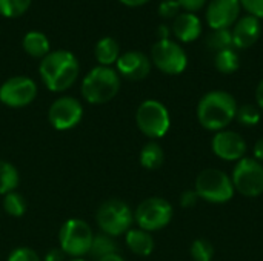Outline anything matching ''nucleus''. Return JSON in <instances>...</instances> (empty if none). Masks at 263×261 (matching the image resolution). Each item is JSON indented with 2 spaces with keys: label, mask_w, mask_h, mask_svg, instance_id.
<instances>
[{
  "label": "nucleus",
  "mask_w": 263,
  "mask_h": 261,
  "mask_svg": "<svg viewBox=\"0 0 263 261\" xmlns=\"http://www.w3.org/2000/svg\"><path fill=\"white\" fill-rule=\"evenodd\" d=\"M79 71L80 66L76 55L65 49L46 54L39 68L42 82L52 92H62L71 88L79 75Z\"/></svg>",
  "instance_id": "1"
},
{
  "label": "nucleus",
  "mask_w": 263,
  "mask_h": 261,
  "mask_svg": "<svg viewBox=\"0 0 263 261\" xmlns=\"http://www.w3.org/2000/svg\"><path fill=\"white\" fill-rule=\"evenodd\" d=\"M237 103L225 91H211L203 95L197 106V118L208 131H223L234 118Z\"/></svg>",
  "instance_id": "2"
},
{
  "label": "nucleus",
  "mask_w": 263,
  "mask_h": 261,
  "mask_svg": "<svg viewBox=\"0 0 263 261\" xmlns=\"http://www.w3.org/2000/svg\"><path fill=\"white\" fill-rule=\"evenodd\" d=\"M120 89V77L109 66L92 68L82 82V95L88 103L103 105L112 100Z\"/></svg>",
  "instance_id": "3"
},
{
  "label": "nucleus",
  "mask_w": 263,
  "mask_h": 261,
  "mask_svg": "<svg viewBox=\"0 0 263 261\" xmlns=\"http://www.w3.org/2000/svg\"><path fill=\"white\" fill-rule=\"evenodd\" d=\"M96 220L103 234L109 237H119L129 231L134 222V214L125 202L111 198L99 206Z\"/></svg>",
  "instance_id": "4"
},
{
  "label": "nucleus",
  "mask_w": 263,
  "mask_h": 261,
  "mask_svg": "<svg viewBox=\"0 0 263 261\" xmlns=\"http://www.w3.org/2000/svg\"><path fill=\"white\" fill-rule=\"evenodd\" d=\"M199 198L210 203H227L234 195V186L228 174L219 169H205L196 180Z\"/></svg>",
  "instance_id": "5"
},
{
  "label": "nucleus",
  "mask_w": 263,
  "mask_h": 261,
  "mask_svg": "<svg viewBox=\"0 0 263 261\" xmlns=\"http://www.w3.org/2000/svg\"><path fill=\"white\" fill-rule=\"evenodd\" d=\"M92 237L94 234L88 223L80 218H69L63 223L59 232L60 249L66 255L79 258L89 252Z\"/></svg>",
  "instance_id": "6"
},
{
  "label": "nucleus",
  "mask_w": 263,
  "mask_h": 261,
  "mask_svg": "<svg viewBox=\"0 0 263 261\" xmlns=\"http://www.w3.org/2000/svg\"><path fill=\"white\" fill-rule=\"evenodd\" d=\"M136 123L146 137L160 138L168 132L171 118L163 103L157 100H145L137 108Z\"/></svg>",
  "instance_id": "7"
},
{
  "label": "nucleus",
  "mask_w": 263,
  "mask_h": 261,
  "mask_svg": "<svg viewBox=\"0 0 263 261\" xmlns=\"http://www.w3.org/2000/svg\"><path fill=\"white\" fill-rule=\"evenodd\" d=\"M173 218V206L160 197H151L143 200L134 214V220L137 222L139 228L153 232L163 229L170 225Z\"/></svg>",
  "instance_id": "8"
},
{
  "label": "nucleus",
  "mask_w": 263,
  "mask_h": 261,
  "mask_svg": "<svg viewBox=\"0 0 263 261\" xmlns=\"http://www.w3.org/2000/svg\"><path fill=\"white\" fill-rule=\"evenodd\" d=\"M234 191L245 197H259L263 194V165L254 158H242L237 162L233 177Z\"/></svg>",
  "instance_id": "9"
},
{
  "label": "nucleus",
  "mask_w": 263,
  "mask_h": 261,
  "mask_svg": "<svg viewBox=\"0 0 263 261\" xmlns=\"http://www.w3.org/2000/svg\"><path fill=\"white\" fill-rule=\"evenodd\" d=\"M151 58L162 72L171 75L183 72L188 63L183 48L170 38L159 40L153 45Z\"/></svg>",
  "instance_id": "10"
},
{
  "label": "nucleus",
  "mask_w": 263,
  "mask_h": 261,
  "mask_svg": "<svg viewBox=\"0 0 263 261\" xmlns=\"http://www.w3.org/2000/svg\"><path fill=\"white\" fill-rule=\"evenodd\" d=\"M37 85L32 78L15 75L3 82L0 86V102L9 108H23L34 102Z\"/></svg>",
  "instance_id": "11"
},
{
  "label": "nucleus",
  "mask_w": 263,
  "mask_h": 261,
  "mask_svg": "<svg viewBox=\"0 0 263 261\" xmlns=\"http://www.w3.org/2000/svg\"><path fill=\"white\" fill-rule=\"evenodd\" d=\"M83 117L82 103L74 97L57 98L48 111L49 123L57 131H69L76 128Z\"/></svg>",
  "instance_id": "12"
},
{
  "label": "nucleus",
  "mask_w": 263,
  "mask_h": 261,
  "mask_svg": "<svg viewBox=\"0 0 263 261\" xmlns=\"http://www.w3.org/2000/svg\"><path fill=\"white\" fill-rule=\"evenodd\" d=\"M211 146H213V152L219 158L228 162L242 160L247 152V143L243 137L234 131H225V129L219 131L214 135Z\"/></svg>",
  "instance_id": "13"
},
{
  "label": "nucleus",
  "mask_w": 263,
  "mask_h": 261,
  "mask_svg": "<svg viewBox=\"0 0 263 261\" xmlns=\"http://www.w3.org/2000/svg\"><path fill=\"white\" fill-rule=\"evenodd\" d=\"M239 0H211L206 8V22L213 29H228L239 18Z\"/></svg>",
  "instance_id": "14"
},
{
  "label": "nucleus",
  "mask_w": 263,
  "mask_h": 261,
  "mask_svg": "<svg viewBox=\"0 0 263 261\" xmlns=\"http://www.w3.org/2000/svg\"><path fill=\"white\" fill-rule=\"evenodd\" d=\"M117 71L128 80H143L151 71L149 58L140 51H128L117 58Z\"/></svg>",
  "instance_id": "15"
},
{
  "label": "nucleus",
  "mask_w": 263,
  "mask_h": 261,
  "mask_svg": "<svg viewBox=\"0 0 263 261\" xmlns=\"http://www.w3.org/2000/svg\"><path fill=\"white\" fill-rule=\"evenodd\" d=\"M260 20L254 15H245L237 18V22L234 23V29L231 31L233 46L240 49L253 46L260 35Z\"/></svg>",
  "instance_id": "16"
},
{
  "label": "nucleus",
  "mask_w": 263,
  "mask_h": 261,
  "mask_svg": "<svg viewBox=\"0 0 263 261\" xmlns=\"http://www.w3.org/2000/svg\"><path fill=\"white\" fill-rule=\"evenodd\" d=\"M173 32L182 42H193L202 32V23L193 12H182L173 22Z\"/></svg>",
  "instance_id": "17"
},
{
  "label": "nucleus",
  "mask_w": 263,
  "mask_h": 261,
  "mask_svg": "<svg viewBox=\"0 0 263 261\" xmlns=\"http://www.w3.org/2000/svg\"><path fill=\"white\" fill-rule=\"evenodd\" d=\"M126 245L128 248L140 257H148L154 251V238L149 232L143 229H129L126 232Z\"/></svg>",
  "instance_id": "18"
},
{
  "label": "nucleus",
  "mask_w": 263,
  "mask_h": 261,
  "mask_svg": "<svg viewBox=\"0 0 263 261\" xmlns=\"http://www.w3.org/2000/svg\"><path fill=\"white\" fill-rule=\"evenodd\" d=\"M23 49L35 58H43L49 54V38L40 31H29L23 37Z\"/></svg>",
  "instance_id": "19"
},
{
  "label": "nucleus",
  "mask_w": 263,
  "mask_h": 261,
  "mask_svg": "<svg viewBox=\"0 0 263 261\" xmlns=\"http://www.w3.org/2000/svg\"><path fill=\"white\" fill-rule=\"evenodd\" d=\"M94 54L100 66H109L114 62H117V58L120 57V46L116 38L103 37L97 42Z\"/></svg>",
  "instance_id": "20"
},
{
  "label": "nucleus",
  "mask_w": 263,
  "mask_h": 261,
  "mask_svg": "<svg viewBox=\"0 0 263 261\" xmlns=\"http://www.w3.org/2000/svg\"><path fill=\"white\" fill-rule=\"evenodd\" d=\"M163 160H165V154L159 143L149 142L143 146L140 152V165L145 169H149V171L159 169L163 165Z\"/></svg>",
  "instance_id": "21"
},
{
  "label": "nucleus",
  "mask_w": 263,
  "mask_h": 261,
  "mask_svg": "<svg viewBox=\"0 0 263 261\" xmlns=\"http://www.w3.org/2000/svg\"><path fill=\"white\" fill-rule=\"evenodd\" d=\"M88 254L97 260H100L106 255H111V254H117V243H116L114 237H109L103 232L97 234L92 237V243H91Z\"/></svg>",
  "instance_id": "22"
},
{
  "label": "nucleus",
  "mask_w": 263,
  "mask_h": 261,
  "mask_svg": "<svg viewBox=\"0 0 263 261\" xmlns=\"http://www.w3.org/2000/svg\"><path fill=\"white\" fill-rule=\"evenodd\" d=\"M18 172L11 163L0 160V195H6L18 186Z\"/></svg>",
  "instance_id": "23"
},
{
  "label": "nucleus",
  "mask_w": 263,
  "mask_h": 261,
  "mask_svg": "<svg viewBox=\"0 0 263 261\" xmlns=\"http://www.w3.org/2000/svg\"><path fill=\"white\" fill-rule=\"evenodd\" d=\"M214 63H216V68L222 74H233L239 69L240 58H239L237 52L234 51V48H231V49H225V51L217 52Z\"/></svg>",
  "instance_id": "24"
},
{
  "label": "nucleus",
  "mask_w": 263,
  "mask_h": 261,
  "mask_svg": "<svg viewBox=\"0 0 263 261\" xmlns=\"http://www.w3.org/2000/svg\"><path fill=\"white\" fill-rule=\"evenodd\" d=\"M206 46L216 52L234 48L231 31L230 29H213V32H210L206 37Z\"/></svg>",
  "instance_id": "25"
},
{
  "label": "nucleus",
  "mask_w": 263,
  "mask_h": 261,
  "mask_svg": "<svg viewBox=\"0 0 263 261\" xmlns=\"http://www.w3.org/2000/svg\"><path fill=\"white\" fill-rule=\"evenodd\" d=\"M3 197H5L3 198V209H5V212L8 215H11V217H22L26 212V202H25V198L18 192L12 191V192L6 194Z\"/></svg>",
  "instance_id": "26"
},
{
  "label": "nucleus",
  "mask_w": 263,
  "mask_h": 261,
  "mask_svg": "<svg viewBox=\"0 0 263 261\" xmlns=\"http://www.w3.org/2000/svg\"><path fill=\"white\" fill-rule=\"evenodd\" d=\"M32 0H0V14L5 17H18L29 8Z\"/></svg>",
  "instance_id": "27"
},
{
  "label": "nucleus",
  "mask_w": 263,
  "mask_h": 261,
  "mask_svg": "<svg viewBox=\"0 0 263 261\" xmlns=\"http://www.w3.org/2000/svg\"><path fill=\"white\" fill-rule=\"evenodd\" d=\"M236 118L243 126H256L260 122V111L253 105H243L237 108Z\"/></svg>",
  "instance_id": "28"
},
{
  "label": "nucleus",
  "mask_w": 263,
  "mask_h": 261,
  "mask_svg": "<svg viewBox=\"0 0 263 261\" xmlns=\"http://www.w3.org/2000/svg\"><path fill=\"white\" fill-rule=\"evenodd\" d=\"M191 257L196 261H211L214 257V248L208 240H196L191 245Z\"/></svg>",
  "instance_id": "29"
},
{
  "label": "nucleus",
  "mask_w": 263,
  "mask_h": 261,
  "mask_svg": "<svg viewBox=\"0 0 263 261\" xmlns=\"http://www.w3.org/2000/svg\"><path fill=\"white\" fill-rule=\"evenodd\" d=\"M8 261H42L39 254L35 251H32L31 248H17L14 249L9 257Z\"/></svg>",
  "instance_id": "30"
},
{
  "label": "nucleus",
  "mask_w": 263,
  "mask_h": 261,
  "mask_svg": "<svg viewBox=\"0 0 263 261\" xmlns=\"http://www.w3.org/2000/svg\"><path fill=\"white\" fill-rule=\"evenodd\" d=\"M180 5L177 0H163L159 6V14L165 18H176L179 15Z\"/></svg>",
  "instance_id": "31"
},
{
  "label": "nucleus",
  "mask_w": 263,
  "mask_h": 261,
  "mask_svg": "<svg viewBox=\"0 0 263 261\" xmlns=\"http://www.w3.org/2000/svg\"><path fill=\"white\" fill-rule=\"evenodd\" d=\"M240 5L257 18H263V0H239Z\"/></svg>",
  "instance_id": "32"
},
{
  "label": "nucleus",
  "mask_w": 263,
  "mask_h": 261,
  "mask_svg": "<svg viewBox=\"0 0 263 261\" xmlns=\"http://www.w3.org/2000/svg\"><path fill=\"white\" fill-rule=\"evenodd\" d=\"M180 8L186 9V12H196L200 8H203V5L206 3V0H177Z\"/></svg>",
  "instance_id": "33"
},
{
  "label": "nucleus",
  "mask_w": 263,
  "mask_h": 261,
  "mask_svg": "<svg viewBox=\"0 0 263 261\" xmlns=\"http://www.w3.org/2000/svg\"><path fill=\"white\" fill-rule=\"evenodd\" d=\"M197 200H199V195H197L196 191H186V192L182 195L180 203H182L183 208H191V206H194V205L197 203Z\"/></svg>",
  "instance_id": "34"
},
{
  "label": "nucleus",
  "mask_w": 263,
  "mask_h": 261,
  "mask_svg": "<svg viewBox=\"0 0 263 261\" xmlns=\"http://www.w3.org/2000/svg\"><path fill=\"white\" fill-rule=\"evenodd\" d=\"M65 260V252L62 249H52L46 254L45 261H63Z\"/></svg>",
  "instance_id": "35"
},
{
  "label": "nucleus",
  "mask_w": 263,
  "mask_h": 261,
  "mask_svg": "<svg viewBox=\"0 0 263 261\" xmlns=\"http://www.w3.org/2000/svg\"><path fill=\"white\" fill-rule=\"evenodd\" d=\"M254 157L257 162H260V163L263 162V138L257 140V143L254 146Z\"/></svg>",
  "instance_id": "36"
},
{
  "label": "nucleus",
  "mask_w": 263,
  "mask_h": 261,
  "mask_svg": "<svg viewBox=\"0 0 263 261\" xmlns=\"http://www.w3.org/2000/svg\"><path fill=\"white\" fill-rule=\"evenodd\" d=\"M256 100H257L259 108L263 111V80L257 85V89H256Z\"/></svg>",
  "instance_id": "37"
},
{
  "label": "nucleus",
  "mask_w": 263,
  "mask_h": 261,
  "mask_svg": "<svg viewBox=\"0 0 263 261\" xmlns=\"http://www.w3.org/2000/svg\"><path fill=\"white\" fill-rule=\"evenodd\" d=\"M120 2L128 5V6H140V5H145L149 0H120Z\"/></svg>",
  "instance_id": "38"
},
{
  "label": "nucleus",
  "mask_w": 263,
  "mask_h": 261,
  "mask_svg": "<svg viewBox=\"0 0 263 261\" xmlns=\"http://www.w3.org/2000/svg\"><path fill=\"white\" fill-rule=\"evenodd\" d=\"M99 261H125L119 254H111V255H106L103 258H100Z\"/></svg>",
  "instance_id": "39"
},
{
  "label": "nucleus",
  "mask_w": 263,
  "mask_h": 261,
  "mask_svg": "<svg viewBox=\"0 0 263 261\" xmlns=\"http://www.w3.org/2000/svg\"><path fill=\"white\" fill-rule=\"evenodd\" d=\"M159 32H160V40H165V38H168V26L162 25V26L159 28Z\"/></svg>",
  "instance_id": "40"
},
{
  "label": "nucleus",
  "mask_w": 263,
  "mask_h": 261,
  "mask_svg": "<svg viewBox=\"0 0 263 261\" xmlns=\"http://www.w3.org/2000/svg\"><path fill=\"white\" fill-rule=\"evenodd\" d=\"M69 261H86V260H83L82 257H79V258H72V260H69Z\"/></svg>",
  "instance_id": "41"
}]
</instances>
